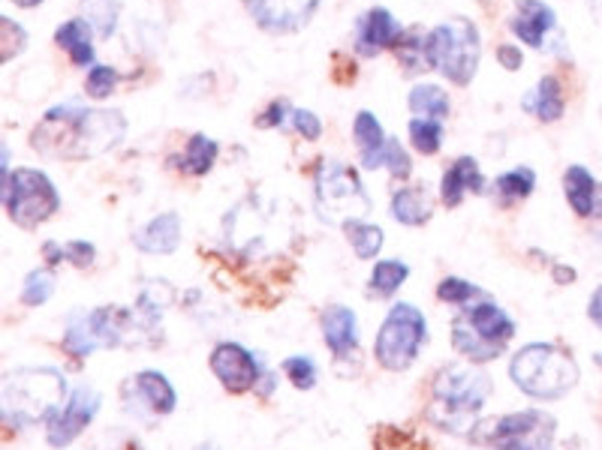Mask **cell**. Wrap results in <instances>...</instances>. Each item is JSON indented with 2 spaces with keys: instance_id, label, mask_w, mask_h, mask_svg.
Here are the masks:
<instances>
[{
  "instance_id": "6da1fadb",
  "label": "cell",
  "mask_w": 602,
  "mask_h": 450,
  "mask_svg": "<svg viewBox=\"0 0 602 450\" xmlns=\"http://www.w3.org/2000/svg\"><path fill=\"white\" fill-rule=\"evenodd\" d=\"M127 120L115 108H81L66 103L42 117L40 129L30 136L34 147L46 156H100L124 139Z\"/></svg>"
},
{
  "instance_id": "7a4b0ae2",
  "label": "cell",
  "mask_w": 602,
  "mask_h": 450,
  "mask_svg": "<svg viewBox=\"0 0 602 450\" xmlns=\"http://www.w3.org/2000/svg\"><path fill=\"white\" fill-rule=\"evenodd\" d=\"M491 394V378L471 367H446L434 378L428 417L452 436H467L479 424V412Z\"/></svg>"
},
{
  "instance_id": "3957f363",
  "label": "cell",
  "mask_w": 602,
  "mask_h": 450,
  "mask_svg": "<svg viewBox=\"0 0 602 450\" xmlns=\"http://www.w3.org/2000/svg\"><path fill=\"white\" fill-rule=\"evenodd\" d=\"M66 399V378L52 367L15 370L3 382V421L13 426H34L52 421Z\"/></svg>"
},
{
  "instance_id": "277c9868",
  "label": "cell",
  "mask_w": 602,
  "mask_h": 450,
  "mask_svg": "<svg viewBox=\"0 0 602 450\" xmlns=\"http://www.w3.org/2000/svg\"><path fill=\"white\" fill-rule=\"evenodd\" d=\"M510 375L527 397L561 399L578 385V363L561 346L530 343L512 358Z\"/></svg>"
},
{
  "instance_id": "5b68a950",
  "label": "cell",
  "mask_w": 602,
  "mask_h": 450,
  "mask_svg": "<svg viewBox=\"0 0 602 450\" xmlns=\"http://www.w3.org/2000/svg\"><path fill=\"white\" fill-rule=\"evenodd\" d=\"M515 336V322L488 297L473 300L452 319V346L471 363L498 360Z\"/></svg>"
},
{
  "instance_id": "8992f818",
  "label": "cell",
  "mask_w": 602,
  "mask_h": 450,
  "mask_svg": "<svg viewBox=\"0 0 602 450\" xmlns=\"http://www.w3.org/2000/svg\"><path fill=\"white\" fill-rule=\"evenodd\" d=\"M479 34L467 18H449L428 34V61L455 85H471L479 69Z\"/></svg>"
},
{
  "instance_id": "52a82bcc",
  "label": "cell",
  "mask_w": 602,
  "mask_h": 450,
  "mask_svg": "<svg viewBox=\"0 0 602 450\" xmlns=\"http://www.w3.org/2000/svg\"><path fill=\"white\" fill-rule=\"evenodd\" d=\"M316 214L326 226H347L362 219L371 210L365 187L355 175V168L341 163H323L314 183Z\"/></svg>"
},
{
  "instance_id": "ba28073f",
  "label": "cell",
  "mask_w": 602,
  "mask_h": 450,
  "mask_svg": "<svg viewBox=\"0 0 602 450\" xmlns=\"http://www.w3.org/2000/svg\"><path fill=\"white\" fill-rule=\"evenodd\" d=\"M554 417L537 409L503 414L498 421L476 424L473 438L485 450H554Z\"/></svg>"
},
{
  "instance_id": "9c48e42d",
  "label": "cell",
  "mask_w": 602,
  "mask_h": 450,
  "mask_svg": "<svg viewBox=\"0 0 602 450\" xmlns=\"http://www.w3.org/2000/svg\"><path fill=\"white\" fill-rule=\"evenodd\" d=\"M425 336H428L425 316L413 304H398L389 309L380 334H377V363L389 373H404L410 370V363L419 358Z\"/></svg>"
},
{
  "instance_id": "30bf717a",
  "label": "cell",
  "mask_w": 602,
  "mask_h": 450,
  "mask_svg": "<svg viewBox=\"0 0 602 450\" xmlns=\"http://www.w3.org/2000/svg\"><path fill=\"white\" fill-rule=\"evenodd\" d=\"M3 202H7V214L15 226L34 229L61 207V195L42 171L18 168L15 175L3 180Z\"/></svg>"
},
{
  "instance_id": "8fae6325",
  "label": "cell",
  "mask_w": 602,
  "mask_h": 450,
  "mask_svg": "<svg viewBox=\"0 0 602 450\" xmlns=\"http://www.w3.org/2000/svg\"><path fill=\"white\" fill-rule=\"evenodd\" d=\"M133 331V316L121 307H97L91 312H76L64 331L66 351L88 358L97 348L121 346Z\"/></svg>"
},
{
  "instance_id": "7c38bea8",
  "label": "cell",
  "mask_w": 602,
  "mask_h": 450,
  "mask_svg": "<svg viewBox=\"0 0 602 450\" xmlns=\"http://www.w3.org/2000/svg\"><path fill=\"white\" fill-rule=\"evenodd\" d=\"M211 370L229 394H248L260 385V363L238 343H217L211 351Z\"/></svg>"
},
{
  "instance_id": "4fadbf2b",
  "label": "cell",
  "mask_w": 602,
  "mask_h": 450,
  "mask_svg": "<svg viewBox=\"0 0 602 450\" xmlns=\"http://www.w3.org/2000/svg\"><path fill=\"white\" fill-rule=\"evenodd\" d=\"M100 409V394L93 387H76L66 406L49 421V445L52 448H66L73 438H79L91 426L93 414Z\"/></svg>"
},
{
  "instance_id": "5bb4252c",
  "label": "cell",
  "mask_w": 602,
  "mask_h": 450,
  "mask_svg": "<svg viewBox=\"0 0 602 450\" xmlns=\"http://www.w3.org/2000/svg\"><path fill=\"white\" fill-rule=\"evenodd\" d=\"M256 25L272 34H292L311 22L319 0H244Z\"/></svg>"
},
{
  "instance_id": "9a60e30c",
  "label": "cell",
  "mask_w": 602,
  "mask_h": 450,
  "mask_svg": "<svg viewBox=\"0 0 602 450\" xmlns=\"http://www.w3.org/2000/svg\"><path fill=\"white\" fill-rule=\"evenodd\" d=\"M557 27L554 10L542 0H518L515 3V15H512V34L527 42L530 49H545L549 37Z\"/></svg>"
},
{
  "instance_id": "2e32d148",
  "label": "cell",
  "mask_w": 602,
  "mask_h": 450,
  "mask_svg": "<svg viewBox=\"0 0 602 450\" xmlns=\"http://www.w3.org/2000/svg\"><path fill=\"white\" fill-rule=\"evenodd\" d=\"M401 37H404V30L398 25V18H394L389 10L374 7V10L362 18V25H359L355 49H359L362 57H377L382 49H394Z\"/></svg>"
},
{
  "instance_id": "e0dca14e",
  "label": "cell",
  "mask_w": 602,
  "mask_h": 450,
  "mask_svg": "<svg viewBox=\"0 0 602 450\" xmlns=\"http://www.w3.org/2000/svg\"><path fill=\"white\" fill-rule=\"evenodd\" d=\"M323 336L326 346L331 348L335 360H347L350 355H359V324H355V312L341 304H331L323 312Z\"/></svg>"
},
{
  "instance_id": "ac0fdd59",
  "label": "cell",
  "mask_w": 602,
  "mask_h": 450,
  "mask_svg": "<svg viewBox=\"0 0 602 450\" xmlns=\"http://www.w3.org/2000/svg\"><path fill=\"white\" fill-rule=\"evenodd\" d=\"M563 190L569 198V207L578 217L602 219V187L593 180L585 166H569L563 175Z\"/></svg>"
},
{
  "instance_id": "d6986e66",
  "label": "cell",
  "mask_w": 602,
  "mask_h": 450,
  "mask_svg": "<svg viewBox=\"0 0 602 450\" xmlns=\"http://www.w3.org/2000/svg\"><path fill=\"white\" fill-rule=\"evenodd\" d=\"M133 244L151 256H172L181 244V217L178 214H160L151 222H145L139 232L133 234Z\"/></svg>"
},
{
  "instance_id": "ffe728a7",
  "label": "cell",
  "mask_w": 602,
  "mask_h": 450,
  "mask_svg": "<svg viewBox=\"0 0 602 450\" xmlns=\"http://www.w3.org/2000/svg\"><path fill=\"white\" fill-rule=\"evenodd\" d=\"M467 190H471V193H482L485 178L482 171H479V163H476L473 156H461V159H455L452 166L446 168L443 183H440V195H443V202L449 207H459Z\"/></svg>"
},
{
  "instance_id": "44dd1931",
  "label": "cell",
  "mask_w": 602,
  "mask_h": 450,
  "mask_svg": "<svg viewBox=\"0 0 602 450\" xmlns=\"http://www.w3.org/2000/svg\"><path fill=\"white\" fill-rule=\"evenodd\" d=\"M133 387V397L136 402H142L148 412L154 414H172L175 412V387L170 385V378L166 375L154 373V370H145L130 382Z\"/></svg>"
},
{
  "instance_id": "7402d4cb",
  "label": "cell",
  "mask_w": 602,
  "mask_h": 450,
  "mask_svg": "<svg viewBox=\"0 0 602 450\" xmlns=\"http://www.w3.org/2000/svg\"><path fill=\"white\" fill-rule=\"evenodd\" d=\"M353 136L355 144H359V154H362V166H386V144H389V139L382 136V127L377 117L371 115V112H359L353 120Z\"/></svg>"
},
{
  "instance_id": "603a6c76",
  "label": "cell",
  "mask_w": 602,
  "mask_h": 450,
  "mask_svg": "<svg viewBox=\"0 0 602 450\" xmlns=\"http://www.w3.org/2000/svg\"><path fill=\"white\" fill-rule=\"evenodd\" d=\"M93 27L85 22V18H70L66 25L58 27V34H54V42L64 49L70 57H73V64H91L93 61V39H91Z\"/></svg>"
},
{
  "instance_id": "cb8c5ba5",
  "label": "cell",
  "mask_w": 602,
  "mask_h": 450,
  "mask_svg": "<svg viewBox=\"0 0 602 450\" xmlns=\"http://www.w3.org/2000/svg\"><path fill=\"white\" fill-rule=\"evenodd\" d=\"M434 214L431 198L425 190H416V187H406V190H398L392 198V217L401 222V226H410L416 229L422 222H428Z\"/></svg>"
},
{
  "instance_id": "d4e9b609",
  "label": "cell",
  "mask_w": 602,
  "mask_h": 450,
  "mask_svg": "<svg viewBox=\"0 0 602 450\" xmlns=\"http://www.w3.org/2000/svg\"><path fill=\"white\" fill-rule=\"evenodd\" d=\"M524 108L534 112L542 124H554L563 115V93L561 81L554 76H545L537 85V90L524 100Z\"/></svg>"
},
{
  "instance_id": "484cf974",
  "label": "cell",
  "mask_w": 602,
  "mask_h": 450,
  "mask_svg": "<svg viewBox=\"0 0 602 450\" xmlns=\"http://www.w3.org/2000/svg\"><path fill=\"white\" fill-rule=\"evenodd\" d=\"M214 159H217V142L209 139V136H190V142L184 147V156L178 159V168H181L184 175H193V178H202V175H209L211 166H214Z\"/></svg>"
},
{
  "instance_id": "4316f807",
  "label": "cell",
  "mask_w": 602,
  "mask_h": 450,
  "mask_svg": "<svg viewBox=\"0 0 602 450\" xmlns=\"http://www.w3.org/2000/svg\"><path fill=\"white\" fill-rule=\"evenodd\" d=\"M406 277H410V268L404 261H398V258L377 261L371 270V280H367V292H371V297H392L406 283Z\"/></svg>"
},
{
  "instance_id": "83f0119b",
  "label": "cell",
  "mask_w": 602,
  "mask_h": 450,
  "mask_svg": "<svg viewBox=\"0 0 602 450\" xmlns=\"http://www.w3.org/2000/svg\"><path fill=\"white\" fill-rule=\"evenodd\" d=\"M534 187H537V175H534V168L518 166L506 171V175H500L494 180V193L503 205H512V202H522L527 195L534 193Z\"/></svg>"
},
{
  "instance_id": "f1b7e54d",
  "label": "cell",
  "mask_w": 602,
  "mask_h": 450,
  "mask_svg": "<svg viewBox=\"0 0 602 450\" xmlns=\"http://www.w3.org/2000/svg\"><path fill=\"white\" fill-rule=\"evenodd\" d=\"M410 108L416 112V117L443 120L449 115V97L437 85H416V88L410 90Z\"/></svg>"
},
{
  "instance_id": "f546056e",
  "label": "cell",
  "mask_w": 602,
  "mask_h": 450,
  "mask_svg": "<svg viewBox=\"0 0 602 450\" xmlns=\"http://www.w3.org/2000/svg\"><path fill=\"white\" fill-rule=\"evenodd\" d=\"M42 256L49 261V268H58L61 261H70V265H76L79 270L91 268L93 265V244L88 241H70V244H46L42 249Z\"/></svg>"
},
{
  "instance_id": "4dcf8cb0",
  "label": "cell",
  "mask_w": 602,
  "mask_h": 450,
  "mask_svg": "<svg viewBox=\"0 0 602 450\" xmlns=\"http://www.w3.org/2000/svg\"><path fill=\"white\" fill-rule=\"evenodd\" d=\"M81 18L109 39L118 27V0H81Z\"/></svg>"
},
{
  "instance_id": "1f68e13d",
  "label": "cell",
  "mask_w": 602,
  "mask_h": 450,
  "mask_svg": "<svg viewBox=\"0 0 602 450\" xmlns=\"http://www.w3.org/2000/svg\"><path fill=\"white\" fill-rule=\"evenodd\" d=\"M394 54L398 61L410 69V73H422V69H434L431 61H428V34L422 37L419 30L413 34H404L394 46Z\"/></svg>"
},
{
  "instance_id": "d6a6232c",
  "label": "cell",
  "mask_w": 602,
  "mask_h": 450,
  "mask_svg": "<svg viewBox=\"0 0 602 450\" xmlns=\"http://www.w3.org/2000/svg\"><path fill=\"white\" fill-rule=\"evenodd\" d=\"M343 232L350 237L353 244L355 256L359 258H374L380 253L382 246V229L380 226H371V222H362V219H353L343 226Z\"/></svg>"
},
{
  "instance_id": "836d02e7",
  "label": "cell",
  "mask_w": 602,
  "mask_h": 450,
  "mask_svg": "<svg viewBox=\"0 0 602 450\" xmlns=\"http://www.w3.org/2000/svg\"><path fill=\"white\" fill-rule=\"evenodd\" d=\"M410 139H413V147L422 151V154H437L440 144H443V127L440 120H428V117H413L410 120Z\"/></svg>"
},
{
  "instance_id": "e575fe53",
  "label": "cell",
  "mask_w": 602,
  "mask_h": 450,
  "mask_svg": "<svg viewBox=\"0 0 602 450\" xmlns=\"http://www.w3.org/2000/svg\"><path fill=\"white\" fill-rule=\"evenodd\" d=\"M52 270H34V273H27L25 285H22V304H27V307H42L52 297Z\"/></svg>"
},
{
  "instance_id": "d590c367",
  "label": "cell",
  "mask_w": 602,
  "mask_h": 450,
  "mask_svg": "<svg viewBox=\"0 0 602 450\" xmlns=\"http://www.w3.org/2000/svg\"><path fill=\"white\" fill-rule=\"evenodd\" d=\"M437 297L443 304H473V300H482L488 295L467 280H461V277H446L443 283L437 285Z\"/></svg>"
},
{
  "instance_id": "8d00e7d4",
  "label": "cell",
  "mask_w": 602,
  "mask_h": 450,
  "mask_svg": "<svg viewBox=\"0 0 602 450\" xmlns=\"http://www.w3.org/2000/svg\"><path fill=\"white\" fill-rule=\"evenodd\" d=\"M284 373L289 375V382L299 387V390H311L316 387V363L311 358H287L284 360Z\"/></svg>"
},
{
  "instance_id": "74e56055",
  "label": "cell",
  "mask_w": 602,
  "mask_h": 450,
  "mask_svg": "<svg viewBox=\"0 0 602 450\" xmlns=\"http://www.w3.org/2000/svg\"><path fill=\"white\" fill-rule=\"evenodd\" d=\"M115 88H118V73L112 66H93L85 78V90L93 100H105Z\"/></svg>"
},
{
  "instance_id": "f35d334b",
  "label": "cell",
  "mask_w": 602,
  "mask_h": 450,
  "mask_svg": "<svg viewBox=\"0 0 602 450\" xmlns=\"http://www.w3.org/2000/svg\"><path fill=\"white\" fill-rule=\"evenodd\" d=\"M0 27H3V49H0V57L3 61H13V57H18L22 54V49H25V27L15 25L13 18H0Z\"/></svg>"
},
{
  "instance_id": "ab89813d",
  "label": "cell",
  "mask_w": 602,
  "mask_h": 450,
  "mask_svg": "<svg viewBox=\"0 0 602 450\" xmlns=\"http://www.w3.org/2000/svg\"><path fill=\"white\" fill-rule=\"evenodd\" d=\"M386 166L392 171L394 178H410V171H413V163H410V154L404 151V144L398 142V139H389L386 144Z\"/></svg>"
},
{
  "instance_id": "60d3db41",
  "label": "cell",
  "mask_w": 602,
  "mask_h": 450,
  "mask_svg": "<svg viewBox=\"0 0 602 450\" xmlns=\"http://www.w3.org/2000/svg\"><path fill=\"white\" fill-rule=\"evenodd\" d=\"M292 124H296V129H299L304 139H319V132H323V124H319V117L314 115V112H304V108H296L292 112Z\"/></svg>"
},
{
  "instance_id": "b9f144b4",
  "label": "cell",
  "mask_w": 602,
  "mask_h": 450,
  "mask_svg": "<svg viewBox=\"0 0 602 450\" xmlns=\"http://www.w3.org/2000/svg\"><path fill=\"white\" fill-rule=\"evenodd\" d=\"M284 117H287V103H272L268 112L260 117V127H280Z\"/></svg>"
},
{
  "instance_id": "7bdbcfd3",
  "label": "cell",
  "mask_w": 602,
  "mask_h": 450,
  "mask_svg": "<svg viewBox=\"0 0 602 450\" xmlns=\"http://www.w3.org/2000/svg\"><path fill=\"white\" fill-rule=\"evenodd\" d=\"M498 54H500V64L506 66V69H518V66L524 64V54L518 52L515 46H500Z\"/></svg>"
},
{
  "instance_id": "ee69618b",
  "label": "cell",
  "mask_w": 602,
  "mask_h": 450,
  "mask_svg": "<svg viewBox=\"0 0 602 450\" xmlns=\"http://www.w3.org/2000/svg\"><path fill=\"white\" fill-rule=\"evenodd\" d=\"M588 316H590V322L597 324L602 331V285L593 292V297H590V304H588Z\"/></svg>"
},
{
  "instance_id": "f6af8a7d",
  "label": "cell",
  "mask_w": 602,
  "mask_h": 450,
  "mask_svg": "<svg viewBox=\"0 0 602 450\" xmlns=\"http://www.w3.org/2000/svg\"><path fill=\"white\" fill-rule=\"evenodd\" d=\"M554 280H557V283H573V280H576V270L561 268V265H557V268H554Z\"/></svg>"
},
{
  "instance_id": "bcb514c9",
  "label": "cell",
  "mask_w": 602,
  "mask_h": 450,
  "mask_svg": "<svg viewBox=\"0 0 602 450\" xmlns=\"http://www.w3.org/2000/svg\"><path fill=\"white\" fill-rule=\"evenodd\" d=\"M15 7H22V10H30V7H40L42 0H13Z\"/></svg>"
},
{
  "instance_id": "7dc6e473",
  "label": "cell",
  "mask_w": 602,
  "mask_h": 450,
  "mask_svg": "<svg viewBox=\"0 0 602 450\" xmlns=\"http://www.w3.org/2000/svg\"><path fill=\"white\" fill-rule=\"evenodd\" d=\"M593 360H597V367H600V370H602V351H600V355H597V358H593Z\"/></svg>"
},
{
  "instance_id": "c3c4849f",
  "label": "cell",
  "mask_w": 602,
  "mask_h": 450,
  "mask_svg": "<svg viewBox=\"0 0 602 450\" xmlns=\"http://www.w3.org/2000/svg\"><path fill=\"white\" fill-rule=\"evenodd\" d=\"M205 450H217V448H205Z\"/></svg>"
}]
</instances>
